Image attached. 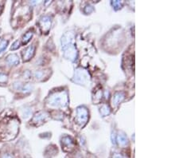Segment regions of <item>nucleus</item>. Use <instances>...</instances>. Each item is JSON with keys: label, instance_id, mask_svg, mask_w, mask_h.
<instances>
[{"label": "nucleus", "instance_id": "f257e3e1", "mask_svg": "<svg viewBox=\"0 0 179 158\" xmlns=\"http://www.w3.org/2000/svg\"><path fill=\"white\" fill-rule=\"evenodd\" d=\"M7 42L6 41L1 42V43H0V53L7 47Z\"/></svg>", "mask_w": 179, "mask_h": 158}, {"label": "nucleus", "instance_id": "f03ea898", "mask_svg": "<svg viewBox=\"0 0 179 158\" xmlns=\"http://www.w3.org/2000/svg\"><path fill=\"white\" fill-rule=\"evenodd\" d=\"M7 80V77L3 74H1L0 73V82H5Z\"/></svg>", "mask_w": 179, "mask_h": 158}, {"label": "nucleus", "instance_id": "7ed1b4c3", "mask_svg": "<svg viewBox=\"0 0 179 158\" xmlns=\"http://www.w3.org/2000/svg\"><path fill=\"white\" fill-rule=\"evenodd\" d=\"M2 158H14L12 157V156L10 155V154H9V153H6V154H4V155L2 157Z\"/></svg>", "mask_w": 179, "mask_h": 158}]
</instances>
